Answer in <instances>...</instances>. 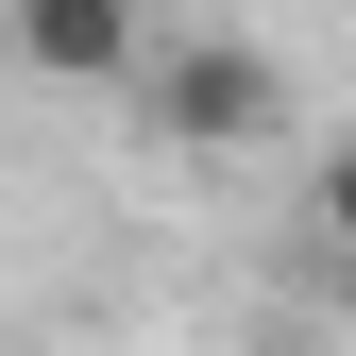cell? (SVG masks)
Listing matches in <instances>:
<instances>
[{
	"label": "cell",
	"mask_w": 356,
	"mask_h": 356,
	"mask_svg": "<svg viewBox=\"0 0 356 356\" xmlns=\"http://www.w3.org/2000/svg\"><path fill=\"white\" fill-rule=\"evenodd\" d=\"M305 220H323V254H356V136H339L323 170H305Z\"/></svg>",
	"instance_id": "obj_3"
},
{
	"label": "cell",
	"mask_w": 356,
	"mask_h": 356,
	"mask_svg": "<svg viewBox=\"0 0 356 356\" xmlns=\"http://www.w3.org/2000/svg\"><path fill=\"white\" fill-rule=\"evenodd\" d=\"M34 85H136V0H0Z\"/></svg>",
	"instance_id": "obj_2"
},
{
	"label": "cell",
	"mask_w": 356,
	"mask_h": 356,
	"mask_svg": "<svg viewBox=\"0 0 356 356\" xmlns=\"http://www.w3.org/2000/svg\"><path fill=\"white\" fill-rule=\"evenodd\" d=\"M272 119H289V85H272L254 34H187V51L153 68V136H170V153H254Z\"/></svg>",
	"instance_id": "obj_1"
}]
</instances>
